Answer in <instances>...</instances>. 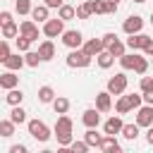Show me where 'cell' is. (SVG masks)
<instances>
[{
	"label": "cell",
	"mask_w": 153,
	"mask_h": 153,
	"mask_svg": "<svg viewBox=\"0 0 153 153\" xmlns=\"http://www.w3.org/2000/svg\"><path fill=\"white\" fill-rule=\"evenodd\" d=\"M136 124L139 127H151L153 124V105H141L136 108Z\"/></svg>",
	"instance_id": "obj_9"
},
{
	"label": "cell",
	"mask_w": 153,
	"mask_h": 153,
	"mask_svg": "<svg viewBox=\"0 0 153 153\" xmlns=\"http://www.w3.org/2000/svg\"><path fill=\"white\" fill-rule=\"evenodd\" d=\"M0 86H2L5 91H10V88H17V86H19V76L14 74V69H7L5 74H0Z\"/></svg>",
	"instance_id": "obj_14"
},
{
	"label": "cell",
	"mask_w": 153,
	"mask_h": 153,
	"mask_svg": "<svg viewBox=\"0 0 153 153\" xmlns=\"http://www.w3.org/2000/svg\"><path fill=\"white\" fill-rule=\"evenodd\" d=\"M103 41H105V48H108L112 41H117V33H105V36H103Z\"/></svg>",
	"instance_id": "obj_44"
},
{
	"label": "cell",
	"mask_w": 153,
	"mask_h": 153,
	"mask_svg": "<svg viewBox=\"0 0 153 153\" xmlns=\"http://www.w3.org/2000/svg\"><path fill=\"white\" fill-rule=\"evenodd\" d=\"M84 139H86V143H88V146H96V148H98V146H100V141H103V134H98V131H96V127H88V131L84 134Z\"/></svg>",
	"instance_id": "obj_23"
},
{
	"label": "cell",
	"mask_w": 153,
	"mask_h": 153,
	"mask_svg": "<svg viewBox=\"0 0 153 153\" xmlns=\"http://www.w3.org/2000/svg\"><path fill=\"white\" fill-rule=\"evenodd\" d=\"M141 29H143V19H141L139 14L127 17V19H124V24H122V31H124L127 36H131V33H141Z\"/></svg>",
	"instance_id": "obj_7"
},
{
	"label": "cell",
	"mask_w": 153,
	"mask_h": 153,
	"mask_svg": "<svg viewBox=\"0 0 153 153\" xmlns=\"http://www.w3.org/2000/svg\"><path fill=\"white\" fill-rule=\"evenodd\" d=\"M24 60H26L29 67H38V62H43V57H41L38 50H26V53H24Z\"/></svg>",
	"instance_id": "obj_30"
},
{
	"label": "cell",
	"mask_w": 153,
	"mask_h": 153,
	"mask_svg": "<svg viewBox=\"0 0 153 153\" xmlns=\"http://www.w3.org/2000/svg\"><path fill=\"white\" fill-rule=\"evenodd\" d=\"M110 2H120V0H110Z\"/></svg>",
	"instance_id": "obj_51"
},
{
	"label": "cell",
	"mask_w": 153,
	"mask_h": 153,
	"mask_svg": "<svg viewBox=\"0 0 153 153\" xmlns=\"http://www.w3.org/2000/svg\"><path fill=\"white\" fill-rule=\"evenodd\" d=\"M146 141L153 146V124H151V127H148V131H146Z\"/></svg>",
	"instance_id": "obj_48"
},
{
	"label": "cell",
	"mask_w": 153,
	"mask_h": 153,
	"mask_svg": "<svg viewBox=\"0 0 153 153\" xmlns=\"http://www.w3.org/2000/svg\"><path fill=\"white\" fill-rule=\"evenodd\" d=\"M91 14H108V0H84Z\"/></svg>",
	"instance_id": "obj_16"
},
{
	"label": "cell",
	"mask_w": 153,
	"mask_h": 153,
	"mask_svg": "<svg viewBox=\"0 0 153 153\" xmlns=\"http://www.w3.org/2000/svg\"><path fill=\"white\" fill-rule=\"evenodd\" d=\"M122 136L127 139V141H134L136 136H139V124L134 122V124H124L122 127Z\"/></svg>",
	"instance_id": "obj_32"
},
{
	"label": "cell",
	"mask_w": 153,
	"mask_h": 153,
	"mask_svg": "<svg viewBox=\"0 0 153 153\" xmlns=\"http://www.w3.org/2000/svg\"><path fill=\"white\" fill-rule=\"evenodd\" d=\"M10 153H26V146L17 143V146H12V148H10Z\"/></svg>",
	"instance_id": "obj_45"
},
{
	"label": "cell",
	"mask_w": 153,
	"mask_h": 153,
	"mask_svg": "<svg viewBox=\"0 0 153 153\" xmlns=\"http://www.w3.org/2000/svg\"><path fill=\"white\" fill-rule=\"evenodd\" d=\"M79 2H84V0H79Z\"/></svg>",
	"instance_id": "obj_53"
},
{
	"label": "cell",
	"mask_w": 153,
	"mask_h": 153,
	"mask_svg": "<svg viewBox=\"0 0 153 153\" xmlns=\"http://www.w3.org/2000/svg\"><path fill=\"white\" fill-rule=\"evenodd\" d=\"M24 65H26V60H24V57H19V53H17V55H10V57L5 60V67H7V69H14V72H17V69H22Z\"/></svg>",
	"instance_id": "obj_24"
},
{
	"label": "cell",
	"mask_w": 153,
	"mask_h": 153,
	"mask_svg": "<svg viewBox=\"0 0 153 153\" xmlns=\"http://www.w3.org/2000/svg\"><path fill=\"white\" fill-rule=\"evenodd\" d=\"M62 43H65L69 50H74V48H81V45H84V36H81V31L69 29V31L62 33Z\"/></svg>",
	"instance_id": "obj_6"
},
{
	"label": "cell",
	"mask_w": 153,
	"mask_h": 153,
	"mask_svg": "<svg viewBox=\"0 0 153 153\" xmlns=\"http://www.w3.org/2000/svg\"><path fill=\"white\" fill-rule=\"evenodd\" d=\"M81 122H84L86 127H98V124H100V110H98V108H88V110H84Z\"/></svg>",
	"instance_id": "obj_15"
},
{
	"label": "cell",
	"mask_w": 153,
	"mask_h": 153,
	"mask_svg": "<svg viewBox=\"0 0 153 153\" xmlns=\"http://www.w3.org/2000/svg\"><path fill=\"white\" fill-rule=\"evenodd\" d=\"M10 120L14 122V124H22V122H26V112L19 108V105H12V112H10Z\"/></svg>",
	"instance_id": "obj_34"
},
{
	"label": "cell",
	"mask_w": 153,
	"mask_h": 153,
	"mask_svg": "<svg viewBox=\"0 0 153 153\" xmlns=\"http://www.w3.org/2000/svg\"><path fill=\"white\" fill-rule=\"evenodd\" d=\"M14 122L12 120H0V136H5V139H10L12 134H14Z\"/></svg>",
	"instance_id": "obj_31"
},
{
	"label": "cell",
	"mask_w": 153,
	"mask_h": 153,
	"mask_svg": "<svg viewBox=\"0 0 153 153\" xmlns=\"http://www.w3.org/2000/svg\"><path fill=\"white\" fill-rule=\"evenodd\" d=\"M143 103L146 105H153V91H146L143 93Z\"/></svg>",
	"instance_id": "obj_46"
},
{
	"label": "cell",
	"mask_w": 153,
	"mask_h": 153,
	"mask_svg": "<svg viewBox=\"0 0 153 153\" xmlns=\"http://www.w3.org/2000/svg\"><path fill=\"white\" fill-rule=\"evenodd\" d=\"M22 100H24L22 88H10L7 96H5V103H7V105H22Z\"/></svg>",
	"instance_id": "obj_20"
},
{
	"label": "cell",
	"mask_w": 153,
	"mask_h": 153,
	"mask_svg": "<svg viewBox=\"0 0 153 153\" xmlns=\"http://www.w3.org/2000/svg\"><path fill=\"white\" fill-rule=\"evenodd\" d=\"M108 91H110L112 96H122V93L127 91V74L120 72V74L110 76V79H108Z\"/></svg>",
	"instance_id": "obj_5"
},
{
	"label": "cell",
	"mask_w": 153,
	"mask_h": 153,
	"mask_svg": "<svg viewBox=\"0 0 153 153\" xmlns=\"http://www.w3.org/2000/svg\"><path fill=\"white\" fill-rule=\"evenodd\" d=\"M14 43H17V50H19V53H26V50H29V45H31V43H33V41H31V38H26V36H22V33H19V36H17V38H14Z\"/></svg>",
	"instance_id": "obj_35"
},
{
	"label": "cell",
	"mask_w": 153,
	"mask_h": 153,
	"mask_svg": "<svg viewBox=\"0 0 153 153\" xmlns=\"http://www.w3.org/2000/svg\"><path fill=\"white\" fill-rule=\"evenodd\" d=\"M120 60V65H122V69H134L136 67V62H139V55H136V50L134 53H124L122 57H117Z\"/></svg>",
	"instance_id": "obj_18"
},
{
	"label": "cell",
	"mask_w": 153,
	"mask_h": 153,
	"mask_svg": "<svg viewBox=\"0 0 153 153\" xmlns=\"http://www.w3.org/2000/svg\"><path fill=\"white\" fill-rule=\"evenodd\" d=\"M26 127H29V134H31L36 141H41V143H45V141L50 139V134H53V131L48 129V124L41 122V120H29Z\"/></svg>",
	"instance_id": "obj_3"
},
{
	"label": "cell",
	"mask_w": 153,
	"mask_h": 153,
	"mask_svg": "<svg viewBox=\"0 0 153 153\" xmlns=\"http://www.w3.org/2000/svg\"><path fill=\"white\" fill-rule=\"evenodd\" d=\"M98 148H100L103 153H120V151H122V146L117 143L115 134H103V141H100Z\"/></svg>",
	"instance_id": "obj_12"
},
{
	"label": "cell",
	"mask_w": 153,
	"mask_h": 153,
	"mask_svg": "<svg viewBox=\"0 0 153 153\" xmlns=\"http://www.w3.org/2000/svg\"><path fill=\"white\" fill-rule=\"evenodd\" d=\"M108 50H110V53H112L115 57H122V55L127 53V43H122V41L117 38V41H112V43L108 45Z\"/></svg>",
	"instance_id": "obj_29"
},
{
	"label": "cell",
	"mask_w": 153,
	"mask_h": 153,
	"mask_svg": "<svg viewBox=\"0 0 153 153\" xmlns=\"http://www.w3.org/2000/svg\"><path fill=\"white\" fill-rule=\"evenodd\" d=\"M151 57H153V50H151Z\"/></svg>",
	"instance_id": "obj_52"
},
{
	"label": "cell",
	"mask_w": 153,
	"mask_h": 153,
	"mask_svg": "<svg viewBox=\"0 0 153 153\" xmlns=\"http://www.w3.org/2000/svg\"><path fill=\"white\" fill-rule=\"evenodd\" d=\"M146 69H148V60L139 55V62H136V67H134V72H136V74H146Z\"/></svg>",
	"instance_id": "obj_40"
},
{
	"label": "cell",
	"mask_w": 153,
	"mask_h": 153,
	"mask_svg": "<svg viewBox=\"0 0 153 153\" xmlns=\"http://www.w3.org/2000/svg\"><path fill=\"white\" fill-rule=\"evenodd\" d=\"M38 53H41L43 62L53 60V57H55V45H53V41H50V38H48V41H43V43L38 45Z\"/></svg>",
	"instance_id": "obj_17"
},
{
	"label": "cell",
	"mask_w": 153,
	"mask_h": 153,
	"mask_svg": "<svg viewBox=\"0 0 153 153\" xmlns=\"http://www.w3.org/2000/svg\"><path fill=\"white\" fill-rule=\"evenodd\" d=\"M10 55H12V53H10V43H7V41H0V62H5Z\"/></svg>",
	"instance_id": "obj_39"
},
{
	"label": "cell",
	"mask_w": 153,
	"mask_h": 153,
	"mask_svg": "<svg viewBox=\"0 0 153 153\" xmlns=\"http://www.w3.org/2000/svg\"><path fill=\"white\" fill-rule=\"evenodd\" d=\"M84 53L86 55H91V57H98L103 50H105V41L103 38H88V41H84Z\"/></svg>",
	"instance_id": "obj_8"
},
{
	"label": "cell",
	"mask_w": 153,
	"mask_h": 153,
	"mask_svg": "<svg viewBox=\"0 0 153 153\" xmlns=\"http://www.w3.org/2000/svg\"><path fill=\"white\" fill-rule=\"evenodd\" d=\"M57 17L65 19V22H69V19L76 17V7H72V5H62V7L57 10Z\"/></svg>",
	"instance_id": "obj_27"
},
{
	"label": "cell",
	"mask_w": 153,
	"mask_h": 153,
	"mask_svg": "<svg viewBox=\"0 0 153 153\" xmlns=\"http://www.w3.org/2000/svg\"><path fill=\"white\" fill-rule=\"evenodd\" d=\"M53 110H55L57 115H65V112L69 110V100H67L65 96H57V98L53 100Z\"/></svg>",
	"instance_id": "obj_26"
},
{
	"label": "cell",
	"mask_w": 153,
	"mask_h": 153,
	"mask_svg": "<svg viewBox=\"0 0 153 153\" xmlns=\"http://www.w3.org/2000/svg\"><path fill=\"white\" fill-rule=\"evenodd\" d=\"M134 2H146V0H134Z\"/></svg>",
	"instance_id": "obj_49"
},
{
	"label": "cell",
	"mask_w": 153,
	"mask_h": 153,
	"mask_svg": "<svg viewBox=\"0 0 153 153\" xmlns=\"http://www.w3.org/2000/svg\"><path fill=\"white\" fill-rule=\"evenodd\" d=\"M115 110L120 112V115H127L129 110H134V105H131V98H129V93L127 96H122L117 103H115Z\"/></svg>",
	"instance_id": "obj_22"
},
{
	"label": "cell",
	"mask_w": 153,
	"mask_h": 153,
	"mask_svg": "<svg viewBox=\"0 0 153 153\" xmlns=\"http://www.w3.org/2000/svg\"><path fill=\"white\" fill-rule=\"evenodd\" d=\"M96 60H98V67H103V69H110V67H112V62H115V55H112V53L105 48V50H103V53H100Z\"/></svg>",
	"instance_id": "obj_21"
},
{
	"label": "cell",
	"mask_w": 153,
	"mask_h": 153,
	"mask_svg": "<svg viewBox=\"0 0 153 153\" xmlns=\"http://www.w3.org/2000/svg\"><path fill=\"white\" fill-rule=\"evenodd\" d=\"M55 98H57V96H55V91H53L50 86H41V88H38V100H41V103H53Z\"/></svg>",
	"instance_id": "obj_25"
},
{
	"label": "cell",
	"mask_w": 153,
	"mask_h": 153,
	"mask_svg": "<svg viewBox=\"0 0 153 153\" xmlns=\"http://www.w3.org/2000/svg\"><path fill=\"white\" fill-rule=\"evenodd\" d=\"M122 127H124V122H122V117H120V112H117V115H112V117L105 120L103 134H122Z\"/></svg>",
	"instance_id": "obj_10"
},
{
	"label": "cell",
	"mask_w": 153,
	"mask_h": 153,
	"mask_svg": "<svg viewBox=\"0 0 153 153\" xmlns=\"http://www.w3.org/2000/svg\"><path fill=\"white\" fill-rule=\"evenodd\" d=\"M96 108L100 110V112H110L112 110V93L105 88V91H100V93H96Z\"/></svg>",
	"instance_id": "obj_11"
},
{
	"label": "cell",
	"mask_w": 153,
	"mask_h": 153,
	"mask_svg": "<svg viewBox=\"0 0 153 153\" xmlns=\"http://www.w3.org/2000/svg\"><path fill=\"white\" fill-rule=\"evenodd\" d=\"M117 5H120V2H110V0H108V14H115V12H117Z\"/></svg>",
	"instance_id": "obj_47"
},
{
	"label": "cell",
	"mask_w": 153,
	"mask_h": 153,
	"mask_svg": "<svg viewBox=\"0 0 153 153\" xmlns=\"http://www.w3.org/2000/svg\"><path fill=\"white\" fill-rule=\"evenodd\" d=\"M43 2H45V5H48V7H50V10H53V7H55V10H60V7H62V5H65V2H62V0H43Z\"/></svg>",
	"instance_id": "obj_43"
},
{
	"label": "cell",
	"mask_w": 153,
	"mask_h": 153,
	"mask_svg": "<svg viewBox=\"0 0 153 153\" xmlns=\"http://www.w3.org/2000/svg\"><path fill=\"white\" fill-rule=\"evenodd\" d=\"M10 22H12V14H10L7 10H2V12H0V24H10Z\"/></svg>",
	"instance_id": "obj_42"
},
{
	"label": "cell",
	"mask_w": 153,
	"mask_h": 153,
	"mask_svg": "<svg viewBox=\"0 0 153 153\" xmlns=\"http://www.w3.org/2000/svg\"><path fill=\"white\" fill-rule=\"evenodd\" d=\"M65 33V19H48V22H43V36H48V38H57V36H62Z\"/></svg>",
	"instance_id": "obj_4"
},
{
	"label": "cell",
	"mask_w": 153,
	"mask_h": 153,
	"mask_svg": "<svg viewBox=\"0 0 153 153\" xmlns=\"http://www.w3.org/2000/svg\"><path fill=\"white\" fill-rule=\"evenodd\" d=\"M14 10L19 14H29L31 12V0H14Z\"/></svg>",
	"instance_id": "obj_36"
},
{
	"label": "cell",
	"mask_w": 153,
	"mask_h": 153,
	"mask_svg": "<svg viewBox=\"0 0 153 153\" xmlns=\"http://www.w3.org/2000/svg\"><path fill=\"white\" fill-rule=\"evenodd\" d=\"M91 55H86L84 53V48H74V50H69V55H67V67H74V69H84V67H88L91 65Z\"/></svg>",
	"instance_id": "obj_2"
},
{
	"label": "cell",
	"mask_w": 153,
	"mask_h": 153,
	"mask_svg": "<svg viewBox=\"0 0 153 153\" xmlns=\"http://www.w3.org/2000/svg\"><path fill=\"white\" fill-rule=\"evenodd\" d=\"M19 33L26 36V38H31V41H38V26H36V22H33V19L22 22V24H19Z\"/></svg>",
	"instance_id": "obj_13"
},
{
	"label": "cell",
	"mask_w": 153,
	"mask_h": 153,
	"mask_svg": "<svg viewBox=\"0 0 153 153\" xmlns=\"http://www.w3.org/2000/svg\"><path fill=\"white\" fill-rule=\"evenodd\" d=\"M48 10H50V7H48L45 2H43V5H36V7L31 10L33 22H48V19H50V17H48Z\"/></svg>",
	"instance_id": "obj_19"
},
{
	"label": "cell",
	"mask_w": 153,
	"mask_h": 153,
	"mask_svg": "<svg viewBox=\"0 0 153 153\" xmlns=\"http://www.w3.org/2000/svg\"><path fill=\"white\" fill-rule=\"evenodd\" d=\"M69 148H72V153H86L91 146H88V143H86V139H84V141H72V143H69Z\"/></svg>",
	"instance_id": "obj_37"
},
{
	"label": "cell",
	"mask_w": 153,
	"mask_h": 153,
	"mask_svg": "<svg viewBox=\"0 0 153 153\" xmlns=\"http://www.w3.org/2000/svg\"><path fill=\"white\" fill-rule=\"evenodd\" d=\"M53 134H55L57 143H60V146H65V148H67V146H69V143L74 141V136H72V120L67 117V112L57 117V122H55V129H53Z\"/></svg>",
	"instance_id": "obj_1"
},
{
	"label": "cell",
	"mask_w": 153,
	"mask_h": 153,
	"mask_svg": "<svg viewBox=\"0 0 153 153\" xmlns=\"http://www.w3.org/2000/svg\"><path fill=\"white\" fill-rule=\"evenodd\" d=\"M141 45H143V33H131L127 38V48L129 50H141Z\"/></svg>",
	"instance_id": "obj_28"
},
{
	"label": "cell",
	"mask_w": 153,
	"mask_h": 153,
	"mask_svg": "<svg viewBox=\"0 0 153 153\" xmlns=\"http://www.w3.org/2000/svg\"><path fill=\"white\" fill-rule=\"evenodd\" d=\"M88 17H91V12H88V7L81 2V5L76 7V19H88Z\"/></svg>",
	"instance_id": "obj_41"
},
{
	"label": "cell",
	"mask_w": 153,
	"mask_h": 153,
	"mask_svg": "<svg viewBox=\"0 0 153 153\" xmlns=\"http://www.w3.org/2000/svg\"><path fill=\"white\" fill-rule=\"evenodd\" d=\"M151 24H153V12H151Z\"/></svg>",
	"instance_id": "obj_50"
},
{
	"label": "cell",
	"mask_w": 153,
	"mask_h": 153,
	"mask_svg": "<svg viewBox=\"0 0 153 153\" xmlns=\"http://www.w3.org/2000/svg\"><path fill=\"white\" fill-rule=\"evenodd\" d=\"M17 36H19V26L14 22L2 24V38H17Z\"/></svg>",
	"instance_id": "obj_33"
},
{
	"label": "cell",
	"mask_w": 153,
	"mask_h": 153,
	"mask_svg": "<svg viewBox=\"0 0 153 153\" xmlns=\"http://www.w3.org/2000/svg\"><path fill=\"white\" fill-rule=\"evenodd\" d=\"M139 88H141V93H146V91H153V76H141V84H139Z\"/></svg>",
	"instance_id": "obj_38"
}]
</instances>
